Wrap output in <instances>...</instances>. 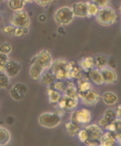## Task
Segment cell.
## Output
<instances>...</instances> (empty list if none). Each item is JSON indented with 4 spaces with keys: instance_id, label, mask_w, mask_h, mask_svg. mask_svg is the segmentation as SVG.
<instances>
[{
    "instance_id": "1",
    "label": "cell",
    "mask_w": 121,
    "mask_h": 146,
    "mask_svg": "<svg viewBox=\"0 0 121 146\" xmlns=\"http://www.w3.org/2000/svg\"><path fill=\"white\" fill-rule=\"evenodd\" d=\"M98 23L103 27H110L114 24L116 20V13L112 7L107 6L100 8L96 16Z\"/></svg>"
},
{
    "instance_id": "2",
    "label": "cell",
    "mask_w": 121,
    "mask_h": 146,
    "mask_svg": "<svg viewBox=\"0 0 121 146\" xmlns=\"http://www.w3.org/2000/svg\"><path fill=\"white\" fill-rule=\"evenodd\" d=\"M69 61L67 59H57L53 61L49 70L54 74L57 80H67V70Z\"/></svg>"
},
{
    "instance_id": "3",
    "label": "cell",
    "mask_w": 121,
    "mask_h": 146,
    "mask_svg": "<svg viewBox=\"0 0 121 146\" xmlns=\"http://www.w3.org/2000/svg\"><path fill=\"white\" fill-rule=\"evenodd\" d=\"M87 134V139L85 142L87 145H100V138L103 134L102 128L98 124L87 125L84 127Z\"/></svg>"
},
{
    "instance_id": "4",
    "label": "cell",
    "mask_w": 121,
    "mask_h": 146,
    "mask_svg": "<svg viewBox=\"0 0 121 146\" xmlns=\"http://www.w3.org/2000/svg\"><path fill=\"white\" fill-rule=\"evenodd\" d=\"M71 7L63 6L57 9L54 14V20L59 26H67L71 24L74 19Z\"/></svg>"
},
{
    "instance_id": "5",
    "label": "cell",
    "mask_w": 121,
    "mask_h": 146,
    "mask_svg": "<svg viewBox=\"0 0 121 146\" xmlns=\"http://www.w3.org/2000/svg\"><path fill=\"white\" fill-rule=\"evenodd\" d=\"M61 120V115L59 113L47 112L39 116L38 121L40 126L51 129L58 126Z\"/></svg>"
},
{
    "instance_id": "6",
    "label": "cell",
    "mask_w": 121,
    "mask_h": 146,
    "mask_svg": "<svg viewBox=\"0 0 121 146\" xmlns=\"http://www.w3.org/2000/svg\"><path fill=\"white\" fill-rule=\"evenodd\" d=\"M91 119H92V115L90 110L87 108H81L79 110H75L72 112L70 117V121L83 128L90 123Z\"/></svg>"
},
{
    "instance_id": "7",
    "label": "cell",
    "mask_w": 121,
    "mask_h": 146,
    "mask_svg": "<svg viewBox=\"0 0 121 146\" xmlns=\"http://www.w3.org/2000/svg\"><path fill=\"white\" fill-rule=\"evenodd\" d=\"M10 23L16 28H28L30 24V19L26 11H15L10 17Z\"/></svg>"
},
{
    "instance_id": "8",
    "label": "cell",
    "mask_w": 121,
    "mask_h": 146,
    "mask_svg": "<svg viewBox=\"0 0 121 146\" xmlns=\"http://www.w3.org/2000/svg\"><path fill=\"white\" fill-rule=\"evenodd\" d=\"M100 94L92 88L85 92H79V98L81 99L85 106L95 105L100 100Z\"/></svg>"
},
{
    "instance_id": "9",
    "label": "cell",
    "mask_w": 121,
    "mask_h": 146,
    "mask_svg": "<svg viewBox=\"0 0 121 146\" xmlns=\"http://www.w3.org/2000/svg\"><path fill=\"white\" fill-rule=\"evenodd\" d=\"M58 106L63 111L72 113L78 106V100L67 96L66 94L61 96L58 101Z\"/></svg>"
},
{
    "instance_id": "10",
    "label": "cell",
    "mask_w": 121,
    "mask_h": 146,
    "mask_svg": "<svg viewBox=\"0 0 121 146\" xmlns=\"http://www.w3.org/2000/svg\"><path fill=\"white\" fill-rule=\"evenodd\" d=\"M32 61L40 65L44 70H48L53 63V60L51 54L47 50H42L36 54Z\"/></svg>"
},
{
    "instance_id": "11",
    "label": "cell",
    "mask_w": 121,
    "mask_h": 146,
    "mask_svg": "<svg viewBox=\"0 0 121 146\" xmlns=\"http://www.w3.org/2000/svg\"><path fill=\"white\" fill-rule=\"evenodd\" d=\"M101 73L104 84H113L116 83L118 79L117 74L115 70L112 67L106 66L100 70Z\"/></svg>"
},
{
    "instance_id": "12",
    "label": "cell",
    "mask_w": 121,
    "mask_h": 146,
    "mask_svg": "<svg viewBox=\"0 0 121 146\" xmlns=\"http://www.w3.org/2000/svg\"><path fill=\"white\" fill-rule=\"evenodd\" d=\"M21 64L14 60H10L5 64L4 72L8 76L9 78H15L20 74L21 70Z\"/></svg>"
},
{
    "instance_id": "13",
    "label": "cell",
    "mask_w": 121,
    "mask_h": 146,
    "mask_svg": "<svg viewBox=\"0 0 121 146\" xmlns=\"http://www.w3.org/2000/svg\"><path fill=\"white\" fill-rule=\"evenodd\" d=\"M74 16L78 18H87V2L79 1L72 5L71 7Z\"/></svg>"
},
{
    "instance_id": "14",
    "label": "cell",
    "mask_w": 121,
    "mask_h": 146,
    "mask_svg": "<svg viewBox=\"0 0 121 146\" xmlns=\"http://www.w3.org/2000/svg\"><path fill=\"white\" fill-rule=\"evenodd\" d=\"M117 115L115 110L113 109H108L104 112V116L98 121V124L101 127H105L107 125L114 122L117 119Z\"/></svg>"
},
{
    "instance_id": "15",
    "label": "cell",
    "mask_w": 121,
    "mask_h": 146,
    "mask_svg": "<svg viewBox=\"0 0 121 146\" xmlns=\"http://www.w3.org/2000/svg\"><path fill=\"white\" fill-rule=\"evenodd\" d=\"M117 143L116 133L114 132L107 131L102 134L100 138V145L102 146H114Z\"/></svg>"
},
{
    "instance_id": "16",
    "label": "cell",
    "mask_w": 121,
    "mask_h": 146,
    "mask_svg": "<svg viewBox=\"0 0 121 146\" xmlns=\"http://www.w3.org/2000/svg\"><path fill=\"white\" fill-rule=\"evenodd\" d=\"M82 74V70L80 68L78 63L75 61H69L67 78L69 80L78 78Z\"/></svg>"
},
{
    "instance_id": "17",
    "label": "cell",
    "mask_w": 121,
    "mask_h": 146,
    "mask_svg": "<svg viewBox=\"0 0 121 146\" xmlns=\"http://www.w3.org/2000/svg\"><path fill=\"white\" fill-rule=\"evenodd\" d=\"M77 79V90L78 92H85L92 89V84L88 78L83 76V74Z\"/></svg>"
},
{
    "instance_id": "18",
    "label": "cell",
    "mask_w": 121,
    "mask_h": 146,
    "mask_svg": "<svg viewBox=\"0 0 121 146\" xmlns=\"http://www.w3.org/2000/svg\"><path fill=\"white\" fill-rule=\"evenodd\" d=\"M87 78L94 84H96V85L100 86L104 84L103 79H102L100 71L96 67H93L92 69H91L90 71L87 72Z\"/></svg>"
},
{
    "instance_id": "19",
    "label": "cell",
    "mask_w": 121,
    "mask_h": 146,
    "mask_svg": "<svg viewBox=\"0 0 121 146\" xmlns=\"http://www.w3.org/2000/svg\"><path fill=\"white\" fill-rule=\"evenodd\" d=\"M45 70L43 67L38 65V63L32 61V64L30 68V76L32 80L36 81L40 79V77L41 76L42 73Z\"/></svg>"
},
{
    "instance_id": "20",
    "label": "cell",
    "mask_w": 121,
    "mask_h": 146,
    "mask_svg": "<svg viewBox=\"0 0 121 146\" xmlns=\"http://www.w3.org/2000/svg\"><path fill=\"white\" fill-rule=\"evenodd\" d=\"M78 65L81 69V70L85 72H87L91 69L94 67V57L92 56H85L79 60Z\"/></svg>"
},
{
    "instance_id": "21",
    "label": "cell",
    "mask_w": 121,
    "mask_h": 146,
    "mask_svg": "<svg viewBox=\"0 0 121 146\" xmlns=\"http://www.w3.org/2000/svg\"><path fill=\"white\" fill-rule=\"evenodd\" d=\"M39 80H40V82L42 84L46 85V86H50L53 85L54 82L57 80V78H55V76H54L53 73L48 69L47 70H44V72L42 73Z\"/></svg>"
},
{
    "instance_id": "22",
    "label": "cell",
    "mask_w": 121,
    "mask_h": 146,
    "mask_svg": "<svg viewBox=\"0 0 121 146\" xmlns=\"http://www.w3.org/2000/svg\"><path fill=\"white\" fill-rule=\"evenodd\" d=\"M46 94H47L48 101L51 104H56L58 102L61 96L60 92L54 88L52 86L46 88Z\"/></svg>"
},
{
    "instance_id": "23",
    "label": "cell",
    "mask_w": 121,
    "mask_h": 146,
    "mask_svg": "<svg viewBox=\"0 0 121 146\" xmlns=\"http://www.w3.org/2000/svg\"><path fill=\"white\" fill-rule=\"evenodd\" d=\"M102 98L104 104L108 106L114 105V104H116L118 100V96H117L116 94L110 91L104 92L103 95H102Z\"/></svg>"
},
{
    "instance_id": "24",
    "label": "cell",
    "mask_w": 121,
    "mask_h": 146,
    "mask_svg": "<svg viewBox=\"0 0 121 146\" xmlns=\"http://www.w3.org/2000/svg\"><path fill=\"white\" fill-rule=\"evenodd\" d=\"M67 88L65 92V94L71 98L79 100V92H78L77 88L75 86L73 82L71 81L70 80L67 79Z\"/></svg>"
},
{
    "instance_id": "25",
    "label": "cell",
    "mask_w": 121,
    "mask_h": 146,
    "mask_svg": "<svg viewBox=\"0 0 121 146\" xmlns=\"http://www.w3.org/2000/svg\"><path fill=\"white\" fill-rule=\"evenodd\" d=\"M108 58L105 55H97L94 57V67L101 70L104 67L108 66Z\"/></svg>"
},
{
    "instance_id": "26",
    "label": "cell",
    "mask_w": 121,
    "mask_h": 146,
    "mask_svg": "<svg viewBox=\"0 0 121 146\" xmlns=\"http://www.w3.org/2000/svg\"><path fill=\"white\" fill-rule=\"evenodd\" d=\"M11 139L10 133L6 128L0 125V145H5Z\"/></svg>"
},
{
    "instance_id": "27",
    "label": "cell",
    "mask_w": 121,
    "mask_h": 146,
    "mask_svg": "<svg viewBox=\"0 0 121 146\" xmlns=\"http://www.w3.org/2000/svg\"><path fill=\"white\" fill-rule=\"evenodd\" d=\"M65 129L69 135L75 137V135H77L79 131L81 129V127L78 126L77 125L75 124V123L71 122V121H69V123H66Z\"/></svg>"
},
{
    "instance_id": "28",
    "label": "cell",
    "mask_w": 121,
    "mask_h": 146,
    "mask_svg": "<svg viewBox=\"0 0 121 146\" xmlns=\"http://www.w3.org/2000/svg\"><path fill=\"white\" fill-rule=\"evenodd\" d=\"M25 3L24 0H8V7L14 12L23 10Z\"/></svg>"
},
{
    "instance_id": "29",
    "label": "cell",
    "mask_w": 121,
    "mask_h": 146,
    "mask_svg": "<svg viewBox=\"0 0 121 146\" xmlns=\"http://www.w3.org/2000/svg\"><path fill=\"white\" fill-rule=\"evenodd\" d=\"M104 129L107 130L108 131L114 132L115 133H117L118 131H120V118L118 117L114 122L107 125L104 127Z\"/></svg>"
},
{
    "instance_id": "30",
    "label": "cell",
    "mask_w": 121,
    "mask_h": 146,
    "mask_svg": "<svg viewBox=\"0 0 121 146\" xmlns=\"http://www.w3.org/2000/svg\"><path fill=\"white\" fill-rule=\"evenodd\" d=\"M54 88L57 90L61 92H65L67 88V80H57L54 82V84L52 85Z\"/></svg>"
},
{
    "instance_id": "31",
    "label": "cell",
    "mask_w": 121,
    "mask_h": 146,
    "mask_svg": "<svg viewBox=\"0 0 121 146\" xmlns=\"http://www.w3.org/2000/svg\"><path fill=\"white\" fill-rule=\"evenodd\" d=\"M10 84V78L4 72H0V88L6 89Z\"/></svg>"
},
{
    "instance_id": "32",
    "label": "cell",
    "mask_w": 121,
    "mask_h": 146,
    "mask_svg": "<svg viewBox=\"0 0 121 146\" xmlns=\"http://www.w3.org/2000/svg\"><path fill=\"white\" fill-rule=\"evenodd\" d=\"M100 7L93 2H87V17L96 16Z\"/></svg>"
},
{
    "instance_id": "33",
    "label": "cell",
    "mask_w": 121,
    "mask_h": 146,
    "mask_svg": "<svg viewBox=\"0 0 121 146\" xmlns=\"http://www.w3.org/2000/svg\"><path fill=\"white\" fill-rule=\"evenodd\" d=\"M12 88L15 90L16 92H18L20 94H21L22 96H23L28 92L27 86L26 85V84L22 83H16L15 85L13 86Z\"/></svg>"
},
{
    "instance_id": "34",
    "label": "cell",
    "mask_w": 121,
    "mask_h": 146,
    "mask_svg": "<svg viewBox=\"0 0 121 146\" xmlns=\"http://www.w3.org/2000/svg\"><path fill=\"white\" fill-rule=\"evenodd\" d=\"M15 31H16V27L10 25H6L2 29V33L7 36H14Z\"/></svg>"
},
{
    "instance_id": "35",
    "label": "cell",
    "mask_w": 121,
    "mask_h": 146,
    "mask_svg": "<svg viewBox=\"0 0 121 146\" xmlns=\"http://www.w3.org/2000/svg\"><path fill=\"white\" fill-rule=\"evenodd\" d=\"M28 32V28H16L14 36L17 38H22Z\"/></svg>"
},
{
    "instance_id": "36",
    "label": "cell",
    "mask_w": 121,
    "mask_h": 146,
    "mask_svg": "<svg viewBox=\"0 0 121 146\" xmlns=\"http://www.w3.org/2000/svg\"><path fill=\"white\" fill-rule=\"evenodd\" d=\"M12 46H11L10 44L7 43V42H4V43L0 44V52L1 53L9 55L12 52Z\"/></svg>"
},
{
    "instance_id": "37",
    "label": "cell",
    "mask_w": 121,
    "mask_h": 146,
    "mask_svg": "<svg viewBox=\"0 0 121 146\" xmlns=\"http://www.w3.org/2000/svg\"><path fill=\"white\" fill-rule=\"evenodd\" d=\"M77 136L78 138H79V141L82 143H85V141H87V131L85 129L84 127L82 129L81 128V129L77 133Z\"/></svg>"
},
{
    "instance_id": "38",
    "label": "cell",
    "mask_w": 121,
    "mask_h": 146,
    "mask_svg": "<svg viewBox=\"0 0 121 146\" xmlns=\"http://www.w3.org/2000/svg\"><path fill=\"white\" fill-rule=\"evenodd\" d=\"M93 3L98 5L100 8L109 6L110 0H92Z\"/></svg>"
},
{
    "instance_id": "39",
    "label": "cell",
    "mask_w": 121,
    "mask_h": 146,
    "mask_svg": "<svg viewBox=\"0 0 121 146\" xmlns=\"http://www.w3.org/2000/svg\"><path fill=\"white\" fill-rule=\"evenodd\" d=\"M54 0H34L37 4L41 7H46L48 5H51L53 2Z\"/></svg>"
},
{
    "instance_id": "40",
    "label": "cell",
    "mask_w": 121,
    "mask_h": 146,
    "mask_svg": "<svg viewBox=\"0 0 121 146\" xmlns=\"http://www.w3.org/2000/svg\"><path fill=\"white\" fill-rule=\"evenodd\" d=\"M9 56L6 54L2 53L0 52V61H4V62H7L9 61Z\"/></svg>"
},
{
    "instance_id": "41",
    "label": "cell",
    "mask_w": 121,
    "mask_h": 146,
    "mask_svg": "<svg viewBox=\"0 0 121 146\" xmlns=\"http://www.w3.org/2000/svg\"><path fill=\"white\" fill-rule=\"evenodd\" d=\"M7 62H4V61H0V72H4L5 70V66Z\"/></svg>"
},
{
    "instance_id": "42",
    "label": "cell",
    "mask_w": 121,
    "mask_h": 146,
    "mask_svg": "<svg viewBox=\"0 0 121 146\" xmlns=\"http://www.w3.org/2000/svg\"><path fill=\"white\" fill-rule=\"evenodd\" d=\"M116 115H117V117L118 118H120V105L119 104V105L118 106V107H117L116 110Z\"/></svg>"
},
{
    "instance_id": "43",
    "label": "cell",
    "mask_w": 121,
    "mask_h": 146,
    "mask_svg": "<svg viewBox=\"0 0 121 146\" xmlns=\"http://www.w3.org/2000/svg\"><path fill=\"white\" fill-rule=\"evenodd\" d=\"M24 1L25 3H31L32 1H34V0H24Z\"/></svg>"
},
{
    "instance_id": "44",
    "label": "cell",
    "mask_w": 121,
    "mask_h": 146,
    "mask_svg": "<svg viewBox=\"0 0 121 146\" xmlns=\"http://www.w3.org/2000/svg\"><path fill=\"white\" fill-rule=\"evenodd\" d=\"M5 0H0V1H4Z\"/></svg>"
}]
</instances>
